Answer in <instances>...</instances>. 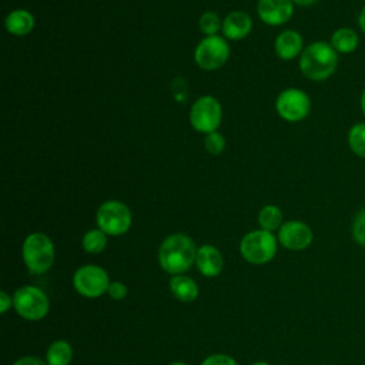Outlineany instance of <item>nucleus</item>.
<instances>
[{
	"label": "nucleus",
	"mask_w": 365,
	"mask_h": 365,
	"mask_svg": "<svg viewBox=\"0 0 365 365\" xmlns=\"http://www.w3.org/2000/svg\"><path fill=\"white\" fill-rule=\"evenodd\" d=\"M338 67V53L331 43L314 41L307 46L299 56L301 73L312 81L329 78Z\"/></svg>",
	"instance_id": "f257e3e1"
},
{
	"label": "nucleus",
	"mask_w": 365,
	"mask_h": 365,
	"mask_svg": "<svg viewBox=\"0 0 365 365\" xmlns=\"http://www.w3.org/2000/svg\"><path fill=\"white\" fill-rule=\"evenodd\" d=\"M197 257L192 240L184 234H173L164 240L158 251L160 265L170 274L188 269Z\"/></svg>",
	"instance_id": "f03ea898"
},
{
	"label": "nucleus",
	"mask_w": 365,
	"mask_h": 365,
	"mask_svg": "<svg viewBox=\"0 0 365 365\" xmlns=\"http://www.w3.org/2000/svg\"><path fill=\"white\" fill-rule=\"evenodd\" d=\"M23 258L31 274L46 272L54 261L51 240L41 232L30 234L23 244Z\"/></svg>",
	"instance_id": "7ed1b4c3"
},
{
	"label": "nucleus",
	"mask_w": 365,
	"mask_h": 365,
	"mask_svg": "<svg viewBox=\"0 0 365 365\" xmlns=\"http://www.w3.org/2000/svg\"><path fill=\"white\" fill-rule=\"evenodd\" d=\"M221 104L212 96H201L191 106L190 123L192 128L198 133H214L221 124Z\"/></svg>",
	"instance_id": "20e7f679"
},
{
	"label": "nucleus",
	"mask_w": 365,
	"mask_h": 365,
	"mask_svg": "<svg viewBox=\"0 0 365 365\" xmlns=\"http://www.w3.org/2000/svg\"><path fill=\"white\" fill-rule=\"evenodd\" d=\"M97 225L108 235H121L131 225V212L128 207L117 200L103 202L97 210Z\"/></svg>",
	"instance_id": "39448f33"
},
{
	"label": "nucleus",
	"mask_w": 365,
	"mask_h": 365,
	"mask_svg": "<svg viewBox=\"0 0 365 365\" xmlns=\"http://www.w3.org/2000/svg\"><path fill=\"white\" fill-rule=\"evenodd\" d=\"M242 257L252 264H264L272 259L277 251L275 237L265 230L248 232L240 245Z\"/></svg>",
	"instance_id": "423d86ee"
},
{
	"label": "nucleus",
	"mask_w": 365,
	"mask_h": 365,
	"mask_svg": "<svg viewBox=\"0 0 365 365\" xmlns=\"http://www.w3.org/2000/svg\"><path fill=\"white\" fill-rule=\"evenodd\" d=\"M230 57V46L220 36H207L194 51L195 63L204 70H215L227 63Z\"/></svg>",
	"instance_id": "0eeeda50"
},
{
	"label": "nucleus",
	"mask_w": 365,
	"mask_h": 365,
	"mask_svg": "<svg viewBox=\"0 0 365 365\" xmlns=\"http://www.w3.org/2000/svg\"><path fill=\"white\" fill-rule=\"evenodd\" d=\"M275 108L281 118L297 123L309 114L311 100L308 94L299 88H287L278 94Z\"/></svg>",
	"instance_id": "6e6552de"
},
{
	"label": "nucleus",
	"mask_w": 365,
	"mask_h": 365,
	"mask_svg": "<svg viewBox=\"0 0 365 365\" xmlns=\"http://www.w3.org/2000/svg\"><path fill=\"white\" fill-rule=\"evenodd\" d=\"M13 304L16 311L26 319H41L48 311V299L46 294L36 287H23L16 291Z\"/></svg>",
	"instance_id": "1a4fd4ad"
},
{
	"label": "nucleus",
	"mask_w": 365,
	"mask_h": 365,
	"mask_svg": "<svg viewBox=\"0 0 365 365\" xmlns=\"http://www.w3.org/2000/svg\"><path fill=\"white\" fill-rule=\"evenodd\" d=\"M74 287L81 295L96 298L108 291L110 282L107 272L103 268L96 265H84L74 274Z\"/></svg>",
	"instance_id": "9d476101"
},
{
	"label": "nucleus",
	"mask_w": 365,
	"mask_h": 365,
	"mask_svg": "<svg viewBox=\"0 0 365 365\" xmlns=\"http://www.w3.org/2000/svg\"><path fill=\"white\" fill-rule=\"evenodd\" d=\"M312 230L302 221H287L279 227V242L292 251L307 248L312 242Z\"/></svg>",
	"instance_id": "9b49d317"
},
{
	"label": "nucleus",
	"mask_w": 365,
	"mask_h": 365,
	"mask_svg": "<svg viewBox=\"0 0 365 365\" xmlns=\"http://www.w3.org/2000/svg\"><path fill=\"white\" fill-rule=\"evenodd\" d=\"M258 17L268 26H281L294 14L292 0H258Z\"/></svg>",
	"instance_id": "f8f14e48"
},
{
	"label": "nucleus",
	"mask_w": 365,
	"mask_h": 365,
	"mask_svg": "<svg viewBox=\"0 0 365 365\" xmlns=\"http://www.w3.org/2000/svg\"><path fill=\"white\" fill-rule=\"evenodd\" d=\"M252 29V20L250 17V14H247L245 11L237 10V11H231L230 14H227V17L222 20V34L224 37H227L228 40H241L244 37H247L250 34Z\"/></svg>",
	"instance_id": "ddd939ff"
},
{
	"label": "nucleus",
	"mask_w": 365,
	"mask_h": 365,
	"mask_svg": "<svg viewBox=\"0 0 365 365\" xmlns=\"http://www.w3.org/2000/svg\"><path fill=\"white\" fill-rule=\"evenodd\" d=\"M274 48L281 60H292L297 56H301L304 50V38L295 30H285L275 38Z\"/></svg>",
	"instance_id": "4468645a"
},
{
	"label": "nucleus",
	"mask_w": 365,
	"mask_h": 365,
	"mask_svg": "<svg viewBox=\"0 0 365 365\" xmlns=\"http://www.w3.org/2000/svg\"><path fill=\"white\" fill-rule=\"evenodd\" d=\"M195 262L198 269L205 275V277H215L220 274L222 268V257L217 248L212 245H202L197 251Z\"/></svg>",
	"instance_id": "2eb2a0df"
},
{
	"label": "nucleus",
	"mask_w": 365,
	"mask_h": 365,
	"mask_svg": "<svg viewBox=\"0 0 365 365\" xmlns=\"http://www.w3.org/2000/svg\"><path fill=\"white\" fill-rule=\"evenodd\" d=\"M34 16L29 10L17 9L7 14L4 26L10 34L26 36L34 29Z\"/></svg>",
	"instance_id": "dca6fc26"
},
{
	"label": "nucleus",
	"mask_w": 365,
	"mask_h": 365,
	"mask_svg": "<svg viewBox=\"0 0 365 365\" xmlns=\"http://www.w3.org/2000/svg\"><path fill=\"white\" fill-rule=\"evenodd\" d=\"M331 46L339 54H351L359 46V36L351 27H339L331 36Z\"/></svg>",
	"instance_id": "f3484780"
},
{
	"label": "nucleus",
	"mask_w": 365,
	"mask_h": 365,
	"mask_svg": "<svg viewBox=\"0 0 365 365\" xmlns=\"http://www.w3.org/2000/svg\"><path fill=\"white\" fill-rule=\"evenodd\" d=\"M170 289L177 299L184 301V302L194 301L198 294V288H197V284L194 282V279H191L190 277H185V275L173 277L170 281Z\"/></svg>",
	"instance_id": "a211bd4d"
},
{
	"label": "nucleus",
	"mask_w": 365,
	"mask_h": 365,
	"mask_svg": "<svg viewBox=\"0 0 365 365\" xmlns=\"http://www.w3.org/2000/svg\"><path fill=\"white\" fill-rule=\"evenodd\" d=\"M258 222L262 230L271 232L282 225V211L277 205H265L258 214Z\"/></svg>",
	"instance_id": "6ab92c4d"
},
{
	"label": "nucleus",
	"mask_w": 365,
	"mask_h": 365,
	"mask_svg": "<svg viewBox=\"0 0 365 365\" xmlns=\"http://www.w3.org/2000/svg\"><path fill=\"white\" fill-rule=\"evenodd\" d=\"M71 359V346L66 341H56L47 351L48 365H68Z\"/></svg>",
	"instance_id": "aec40b11"
},
{
	"label": "nucleus",
	"mask_w": 365,
	"mask_h": 365,
	"mask_svg": "<svg viewBox=\"0 0 365 365\" xmlns=\"http://www.w3.org/2000/svg\"><path fill=\"white\" fill-rule=\"evenodd\" d=\"M348 145L356 157L365 158V123H356L349 128Z\"/></svg>",
	"instance_id": "412c9836"
},
{
	"label": "nucleus",
	"mask_w": 365,
	"mask_h": 365,
	"mask_svg": "<svg viewBox=\"0 0 365 365\" xmlns=\"http://www.w3.org/2000/svg\"><path fill=\"white\" fill-rule=\"evenodd\" d=\"M106 232H103L101 230H90L83 237V248L90 254L101 252L106 247Z\"/></svg>",
	"instance_id": "4be33fe9"
},
{
	"label": "nucleus",
	"mask_w": 365,
	"mask_h": 365,
	"mask_svg": "<svg viewBox=\"0 0 365 365\" xmlns=\"http://www.w3.org/2000/svg\"><path fill=\"white\" fill-rule=\"evenodd\" d=\"M198 26L204 34L215 36L217 31L221 29L222 23L220 21L218 14H215L214 11H205L201 14V17L198 20Z\"/></svg>",
	"instance_id": "5701e85b"
},
{
	"label": "nucleus",
	"mask_w": 365,
	"mask_h": 365,
	"mask_svg": "<svg viewBox=\"0 0 365 365\" xmlns=\"http://www.w3.org/2000/svg\"><path fill=\"white\" fill-rule=\"evenodd\" d=\"M204 147H205V150H207L210 154L218 155V154H221V153L224 151V148H225V138H224L220 133H217V131L210 133V134L205 135Z\"/></svg>",
	"instance_id": "b1692460"
},
{
	"label": "nucleus",
	"mask_w": 365,
	"mask_h": 365,
	"mask_svg": "<svg viewBox=\"0 0 365 365\" xmlns=\"http://www.w3.org/2000/svg\"><path fill=\"white\" fill-rule=\"evenodd\" d=\"M352 237L355 242L365 247V208H362L352 221Z\"/></svg>",
	"instance_id": "393cba45"
},
{
	"label": "nucleus",
	"mask_w": 365,
	"mask_h": 365,
	"mask_svg": "<svg viewBox=\"0 0 365 365\" xmlns=\"http://www.w3.org/2000/svg\"><path fill=\"white\" fill-rule=\"evenodd\" d=\"M202 365H237L235 361L228 356V355H224V354H217V355H211L208 356Z\"/></svg>",
	"instance_id": "a878e982"
},
{
	"label": "nucleus",
	"mask_w": 365,
	"mask_h": 365,
	"mask_svg": "<svg viewBox=\"0 0 365 365\" xmlns=\"http://www.w3.org/2000/svg\"><path fill=\"white\" fill-rule=\"evenodd\" d=\"M108 294L114 299H123L127 294V288L121 282H113L108 287Z\"/></svg>",
	"instance_id": "bb28decb"
},
{
	"label": "nucleus",
	"mask_w": 365,
	"mask_h": 365,
	"mask_svg": "<svg viewBox=\"0 0 365 365\" xmlns=\"http://www.w3.org/2000/svg\"><path fill=\"white\" fill-rule=\"evenodd\" d=\"M14 365H46V364L36 356H24L17 362H14Z\"/></svg>",
	"instance_id": "cd10ccee"
},
{
	"label": "nucleus",
	"mask_w": 365,
	"mask_h": 365,
	"mask_svg": "<svg viewBox=\"0 0 365 365\" xmlns=\"http://www.w3.org/2000/svg\"><path fill=\"white\" fill-rule=\"evenodd\" d=\"M0 301H1V307H0V312H6L11 304V299L10 297L6 294V292H0Z\"/></svg>",
	"instance_id": "c85d7f7f"
},
{
	"label": "nucleus",
	"mask_w": 365,
	"mask_h": 365,
	"mask_svg": "<svg viewBox=\"0 0 365 365\" xmlns=\"http://www.w3.org/2000/svg\"><path fill=\"white\" fill-rule=\"evenodd\" d=\"M358 26H359L361 31L365 33V6L362 7V10L358 14Z\"/></svg>",
	"instance_id": "c756f323"
},
{
	"label": "nucleus",
	"mask_w": 365,
	"mask_h": 365,
	"mask_svg": "<svg viewBox=\"0 0 365 365\" xmlns=\"http://www.w3.org/2000/svg\"><path fill=\"white\" fill-rule=\"evenodd\" d=\"M317 1H319V0H292V3H294V4L301 6V7H309V6L315 4Z\"/></svg>",
	"instance_id": "7c9ffc66"
},
{
	"label": "nucleus",
	"mask_w": 365,
	"mask_h": 365,
	"mask_svg": "<svg viewBox=\"0 0 365 365\" xmlns=\"http://www.w3.org/2000/svg\"><path fill=\"white\" fill-rule=\"evenodd\" d=\"M359 106H361V110H362V114L365 115V88L361 94V98H359Z\"/></svg>",
	"instance_id": "2f4dec72"
},
{
	"label": "nucleus",
	"mask_w": 365,
	"mask_h": 365,
	"mask_svg": "<svg viewBox=\"0 0 365 365\" xmlns=\"http://www.w3.org/2000/svg\"><path fill=\"white\" fill-rule=\"evenodd\" d=\"M254 365H268L267 362H257V364H254Z\"/></svg>",
	"instance_id": "473e14b6"
},
{
	"label": "nucleus",
	"mask_w": 365,
	"mask_h": 365,
	"mask_svg": "<svg viewBox=\"0 0 365 365\" xmlns=\"http://www.w3.org/2000/svg\"><path fill=\"white\" fill-rule=\"evenodd\" d=\"M171 365H185L184 362H174V364H171Z\"/></svg>",
	"instance_id": "72a5a7b5"
}]
</instances>
